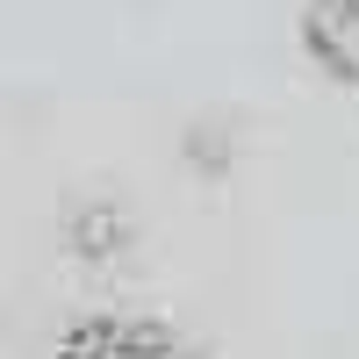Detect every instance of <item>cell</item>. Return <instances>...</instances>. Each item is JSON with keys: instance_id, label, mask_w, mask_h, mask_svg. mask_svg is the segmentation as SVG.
Returning a JSON list of instances; mask_svg holds the SVG:
<instances>
[{"instance_id": "1", "label": "cell", "mask_w": 359, "mask_h": 359, "mask_svg": "<svg viewBox=\"0 0 359 359\" xmlns=\"http://www.w3.org/2000/svg\"><path fill=\"white\" fill-rule=\"evenodd\" d=\"M57 359H187L172 345V331L158 323H137V316H94L57 345Z\"/></svg>"}, {"instance_id": "2", "label": "cell", "mask_w": 359, "mask_h": 359, "mask_svg": "<svg viewBox=\"0 0 359 359\" xmlns=\"http://www.w3.org/2000/svg\"><path fill=\"white\" fill-rule=\"evenodd\" d=\"M302 43L316 57V72H331L338 86H359V0H309Z\"/></svg>"}]
</instances>
